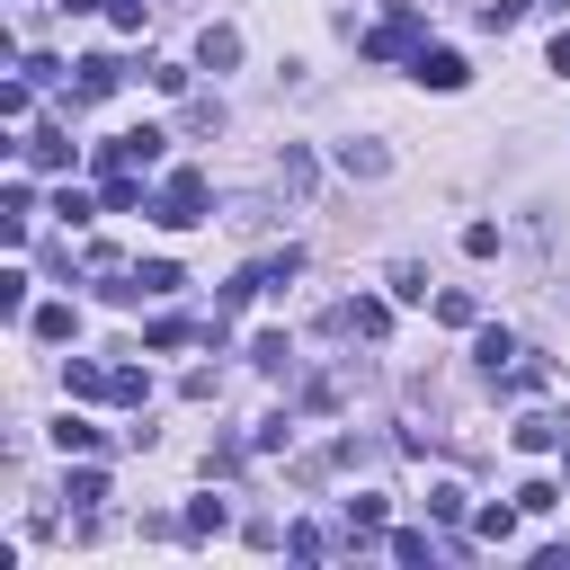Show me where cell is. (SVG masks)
Listing matches in <instances>:
<instances>
[{
    "instance_id": "52a82bcc",
    "label": "cell",
    "mask_w": 570,
    "mask_h": 570,
    "mask_svg": "<svg viewBox=\"0 0 570 570\" xmlns=\"http://www.w3.org/2000/svg\"><path fill=\"white\" fill-rule=\"evenodd\" d=\"M27 330H36L45 347H62V338H80V312H71V303H36V321H27Z\"/></svg>"
},
{
    "instance_id": "ac0fdd59",
    "label": "cell",
    "mask_w": 570,
    "mask_h": 570,
    "mask_svg": "<svg viewBox=\"0 0 570 570\" xmlns=\"http://www.w3.org/2000/svg\"><path fill=\"white\" fill-rule=\"evenodd\" d=\"M392 294H401V303H428V267L401 258V267H392Z\"/></svg>"
},
{
    "instance_id": "d6986e66",
    "label": "cell",
    "mask_w": 570,
    "mask_h": 570,
    "mask_svg": "<svg viewBox=\"0 0 570 570\" xmlns=\"http://www.w3.org/2000/svg\"><path fill=\"white\" fill-rule=\"evenodd\" d=\"M436 321H445V330H472L481 303H472V294H436Z\"/></svg>"
},
{
    "instance_id": "5bb4252c",
    "label": "cell",
    "mask_w": 570,
    "mask_h": 570,
    "mask_svg": "<svg viewBox=\"0 0 570 570\" xmlns=\"http://www.w3.org/2000/svg\"><path fill=\"white\" fill-rule=\"evenodd\" d=\"M472 356H481V365H490V383H499V374L517 365V338H508V330H481V338H472Z\"/></svg>"
},
{
    "instance_id": "e0dca14e",
    "label": "cell",
    "mask_w": 570,
    "mask_h": 570,
    "mask_svg": "<svg viewBox=\"0 0 570 570\" xmlns=\"http://www.w3.org/2000/svg\"><path fill=\"white\" fill-rule=\"evenodd\" d=\"M53 445H62V454H89V445H98V428H89V419H71V410H62V419H53Z\"/></svg>"
},
{
    "instance_id": "4fadbf2b",
    "label": "cell",
    "mask_w": 570,
    "mask_h": 570,
    "mask_svg": "<svg viewBox=\"0 0 570 570\" xmlns=\"http://www.w3.org/2000/svg\"><path fill=\"white\" fill-rule=\"evenodd\" d=\"M249 365H258V374H285V365H294L285 330H258V338H249Z\"/></svg>"
},
{
    "instance_id": "8992f818",
    "label": "cell",
    "mask_w": 570,
    "mask_h": 570,
    "mask_svg": "<svg viewBox=\"0 0 570 570\" xmlns=\"http://www.w3.org/2000/svg\"><path fill=\"white\" fill-rule=\"evenodd\" d=\"M338 330H347V338H383V330H392V303L356 294V303H338Z\"/></svg>"
},
{
    "instance_id": "d4e9b609",
    "label": "cell",
    "mask_w": 570,
    "mask_h": 570,
    "mask_svg": "<svg viewBox=\"0 0 570 570\" xmlns=\"http://www.w3.org/2000/svg\"><path fill=\"white\" fill-rule=\"evenodd\" d=\"M107 9H116V27H142L151 18V0H107Z\"/></svg>"
},
{
    "instance_id": "6da1fadb",
    "label": "cell",
    "mask_w": 570,
    "mask_h": 570,
    "mask_svg": "<svg viewBox=\"0 0 570 570\" xmlns=\"http://www.w3.org/2000/svg\"><path fill=\"white\" fill-rule=\"evenodd\" d=\"M151 223H169V232L205 223V178H196V169H169V178H160V196H151Z\"/></svg>"
},
{
    "instance_id": "8fae6325",
    "label": "cell",
    "mask_w": 570,
    "mask_h": 570,
    "mask_svg": "<svg viewBox=\"0 0 570 570\" xmlns=\"http://www.w3.org/2000/svg\"><path fill=\"white\" fill-rule=\"evenodd\" d=\"M62 392H71V401H107V365L71 356V365H62Z\"/></svg>"
},
{
    "instance_id": "7a4b0ae2",
    "label": "cell",
    "mask_w": 570,
    "mask_h": 570,
    "mask_svg": "<svg viewBox=\"0 0 570 570\" xmlns=\"http://www.w3.org/2000/svg\"><path fill=\"white\" fill-rule=\"evenodd\" d=\"M419 36H428V18H419V9H392V18L365 36V62H392V53H410Z\"/></svg>"
},
{
    "instance_id": "484cf974",
    "label": "cell",
    "mask_w": 570,
    "mask_h": 570,
    "mask_svg": "<svg viewBox=\"0 0 570 570\" xmlns=\"http://www.w3.org/2000/svg\"><path fill=\"white\" fill-rule=\"evenodd\" d=\"M552 71H570V27H561V36H552Z\"/></svg>"
},
{
    "instance_id": "cb8c5ba5",
    "label": "cell",
    "mask_w": 570,
    "mask_h": 570,
    "mask_svg": "<svg viewBox=\"0 0 570 570\" xmlns=\"http://www.w3.org/2000/svg\"><path fill=\"white\" fill-rule=\"evenodd\" d=\"M27 285H36V276H27V267H9V276H0V312H27Z\"/></svg>"
},
{
    "instance_id": "5b68a950",
    "label": "cell",
    "mask_w": 570,
    "mask_h": 570,
    "mask_svg": "<svg viewBox=\"0 0 570 570\" xmlns=\"http://www.w3.org/2000/svg\"><path fill=\"white\" fill-rule=\"evenodd\" d=\"M18 160H27V169H71V134H62V125H36V134L18 142Z\"/></svg>"
},
{
    "instance_id": "603a6c76",
    "label": "cell",
    "mask_w": 570,
    "mask_h": 570,
    "mask_svg": "<svg viewBox=\"0 0 570 570\" xmlns=\"http://www.w3.org/2000/svg\"><path fill=\"white\" fill-rule=\"evenodd\" d=\"M517 18H525V0H490V9H481V27H490V36H508Z\"/></svg>"
},
{
    "instance_id": "277c9868",
    "label": "cell",
    "mask_w": 570,
    "mask_h": 570,
    "mask_svg": "<svg viewBox=\"0 0 570 570\" xmlns=\"http://www.w3.org/2000/svg\"><path fill=\"white\" fill-rule=\"evenodd\" d=\"M410 80H419V89H463V80H472V62H463V53H445V45H419Z\"/></svg>"
},
{
    "instance_id": "7402d4cb",
    "label": "cell",
    "mask_w": 570,
    "mask_h": 570,
    "mask_svg": "<svg viewBox=\"0 0 570 570\" xmlns=\"http://www.w3.org/2000/svg\"><path fill=\"white\" fill-rule=\"evenodd\" d=\"M428 517H436V525H454V517H463V490H454V481H436V490H428Z\"/></svg>"
},
{
    "instance_id": "ba28073f",
    "label": "cell",
    "mask_w": 570,
    "mask_h": 570,
    "mask_svg": "<svg viewBox=\"0 0 570 570\" xmlns=\"http://www.w3.org/2000/svg\"><path fill=\"white\" fill-rule=\"evenodd\" d=\"M107 401H116V410H142V401H151V374H142V365H107Z\"/></svg>"
},
{
    "instance_id": "9a60e30c",
    "label": "cell",
    "mask_w": 570,
    "mask_h": 570,
    "mask_svg": "<svg viewBox=\"0 0 570 570\" xmlns=\"http://www.w3.org/2000/svg\"><path fill=\"white\" fill-rule=\"evenodd\" d=\"M62 499H71V508H98V499H107V472H98V463H80V472L62 481Z\"/></svg>"
},
{
    "instance_id": "3957f363",
    "label": "cell",
    "mask_w": 570,
    "mask_h": 570,
    "mask_svg": "<svg viewBox=\"0 0 570 570\" xmlns=\"http://www.w3.org/2000/svg\"><path fill=\"white\" fill-rule=\"evenodd\" d=\"M116 80H125V62H116V53H80V62H71V107H89V98H107Z\"/></svg>"
},
{
    "instance_id": "ffe728a7",
    "label": "cell",
    "mask_w": 570,
    "mask_h": 570,
    "mask_svg": "<svg viewBox=\"0 0 570 570\" xmlns=\"http://www.w3.org/2000/svg\"><path fill=\"white\" fill-rule=\"evenodd\" d=\"M383 552H392V561H428V552H436V543H428V534H419V525H401V534H383Z\"/></svg>"
},
{
    "instance_id": "2e32d148",
    "label": "cell",
    "mask_w": 570,
    "mask_h": 570,
    "mask_svg": "<svg viewBox=\"0 0 570 570\" xmlns=\"http://www.w3.org/2000/svg\"><path fill=\"white\" fill-rule=\"evenodd\" d=\"M223 525H232V508H223V499H196V508L178 517V534H223Z\"/></svg>"
},
{
    "instance_id": "7c38bea8",
    "label": "cell",
    "mask_w": 570,
    "mask_h": 570,
    "mask_svg": "<svg viewBox=\"0 0 570 570\" xmlns=\"http://www.w3.org/2000/svg\"><path fill=\"white\" fill-rule=\"evenodd\" d=\"M249 276H258V294H267V285H294V276H303V249H267Z\"/></svg>"
},
{
    "instance_id": "44dd1931",
    "label": "cell",
    "mask_w": 570,
    "mask_h": 570,
    "mask_svg": "<svg viewBox=\"0 0 570 570\" xmlns=\"http://www.w3.org/2000/svg\"><path fill=\"white\" fill-rule=\"evenodd\" d=\"M276 178H285V187L303 196V187H312V151H294V142H285V160H276Z\"/></svg>"
},
{
    "instance_id": "9c48e42d",
    "label": "cell",
    "mask_w": 570,
    "mask_h": 570,
    "mask_svg": "<svg viewBox=\"0 0 570 570\" xmlns=\"http://www.w3.org/2000/svg\"><path fill=\"white\" fill-rule=\"evenodd\" d=\"M196 62H205V71H232V62H240V36H232V27H205V36H196Z\"/></svg>"
},
{
    "instance_id": "30bf717a",
    "label": "cell",
    "mask_w": 570,
    "mask_h": 570,
    "mask_svg": "<svg viewBox=\"0 0 570 570\" xmlns=\"http://www.w3.org/2000/svg\"><path fill=\"white\" fill-rule=\"evenodd\" d=\"M338 169H347V178H383L392 151H383V142H338Z\"/></svg>"
}]
</instances>
